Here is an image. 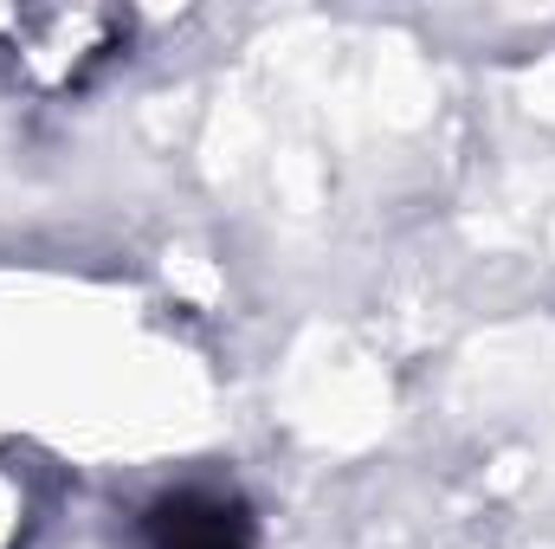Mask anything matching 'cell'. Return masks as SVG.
<instances>
[{"label": "cell", "mask_w": 555, "mask_h": 549, "mask_svg": "<svg viewBox=\"0 0 555 549\" xmlns=\"http://www.w3.org/2000/svg\"><path fill=\"white\" fill-rule=\"evenodd\" d=\"M137 544L142 549H253L259 524H253L246 498L188 485V491H168V498H155L142 511Z\"/></svg>", "instance_id": "obj_1"}]
</instances>
